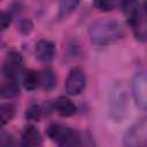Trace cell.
Instances as JSON below:
<instances>
[{
    "mask_svg": "<svg viewBox=\"0 0 147 147\" xmlns=\"http://www.w3.org/2000/svg\"><path fill=\"white\" fill-rule=\"evenodd\" d=\"M125 146H145L147 144V122L141 118L130 126L123 137Z\"/></svg>",
    "mask_w": 147,
    "mask_h": 147,
    "instance_id": "cell-4",
    "label": "cell"
},
{
    "mask_svg": "<svg viewBox=\"0 0 147 147\" xmlns=\"http://www.w3.org/2000/svg\"><path fill=\"white\" fill-rule=\"evenodd\" d=\"M25 115L29 121H39L41 117V109L38 105H32L28 108Z\"/></svg>",
    "mask_w": 147,
    "mask_h": 147,
    "instance_id": "cell-19",
    "label": "cell"
},
{
    "mask_svg": "<svg viewBox=\"0 0 147 147\" xmlns=\"http://www.w3.org/2000/svg\"><path fill=\"white\" fill-rule=\"evenodd\" d=\"M15 115V108L11 103L0 105V127L9 123Z\"/></svg>",
    "mask_w": 147,
    "mask_h": 147,
    "instance_id": "cell-17",
    "label": "cell"
},
{
    "mask_svg": "<svg viewBox=\"0 0 147 147\" xmlns=\"http://www.w3.org/2000/svg\"><path fill=\"white\" fill-rule=\"evenodd\" d=\"M124 34L122 25L111 18H100L88 29V36L94 44L107 45L121 39Z\"/></svg>",
    "mask_w": 147,
    "mask_h": 147,
    "instance_id": "cell-1",
    "label": "cell"
},
{
    "mask_svg": "<svg viewBox=\"0 0 147 147\" xmlns=\"http://www.w3.org/2000/svg\"><path fill=\"white\" fill-rule=\"evenodd\" d=\"M10 24V16L5 13V11H0V31L6 30Z\"/></svg>",
    "mask_w": 147,
    "mask_h": 147,
    "instance_id": "cell-20",
    "label": "cell"
},
{
    "mask_svg": "<svg viewBox=\"0 0 147 147\" xmlns=\"http://www.w3.org/2000/svg\"><path fill=\"white\" fill-rule=\"evenodd\" d=\"M133 32L138 39L144 40L146 37V11H145V5L141 6L140 11L134 20V22L131 24Z\"/></svg>",
    "mask_w": 147,
    "mask_h": 147,
    "instance_id": "cell-13",
    "label": "cell"
},
{
    "mask_svg": "<svg viewBox=\"0 0 147 147\" xmlns=\"http://www.w3.org/2000/svg\"><path fill=\"white\" fill-rule=\"evenodd\" d=\"M11 144V138L10 136L6 134V133H0V146H5V145H10Z\"/></svg>",
    "mask_w": 147,
    "mask_h": 147,
    "instance_id": "cell-22",
    "label": "cell"
},
{
    "mask_svg": "<svg viewBox=\"0 0 147 147\" xmlns=\"http://www.w3.org/2000/svg\"><path fill=\"white\" fill-rule=\"evenodd\" d=\"M47 134L51 140L55 141L60 146H78L80 145V137L79 134L67 126L60 124H52L48 130Z\"/></svg>",
    "mask_w": 147,
    "mask_h": 147,
    "instance_id": "cell-3",
    "label": "cell"
},
{
    "mask_svg": "<svg viewBox=\"0 0 147 147\" xmlns=\"http://www.w3.org/2000/svg\"><path fill=\"white\" fill-rule=\"evenodd\" d=\"M54 109L56 110V113L60 116L69 117L75 114L76 106L70 99H68L65 96H60L54 101Z\"/></svg>",
    "mask_w": 147,
    "mask_h": 147,
    "instance_id": "cell-12",
    "label": "cell"
},
{
    "mask_svg": "<svg viewBox=\"0 0 147 147\" xmlns=\"http://www.w3.org/2000/svg\"><path fill=\"white\" fill-rule=\"evenodd\" d=\"M36 57L42 63H49L55 55V45L46 39H41L34 47Z\"/></svg>",
    "mask_w": 147,
    "mask_h": 147,
    "instance_id": "cell-8",
    "label": "cell"
},
{
    "mask_svg": "<svg viewBox=\"0 0 147 147\" xmlns=\"http://www.w3.org/2000/svg\"><path fill=\"white\" fill-rule=\"evenodd\" d=\"M18 80H20V78L3 77V80L0 83V98L11 99V98L16 96L20 92Z\"/></svg>",
    "mask_w": 147,
    "mask_h": 147,
    "instance_id": "cell-9",
    "label": "cell"
},
{
    "mask_svg": "<svg viewBox=\"0 0 147 147\" xmlns=\"http://www.w3.org/2000/svg\"><path fill=\"white\" fill-rule=\"evenodd\" d=\"M31 28H32V24H31L29 21H23V22L21 23V25H20V30H21L23 33H29L30 30H31Z\"/></svg>",
    "mask_w": 147,
    "mask_h": 147,
    "instance_id": "cell-21",
    "label": "cell"
},
{
    "mask_svg": "<svg viewBox=\"0 0 147 147\" xmlns=\"http://www.w3.org/2000/svg\"><path fill=\"white\" fill-rule=\"evenodd\" d=\"M23 85L28 91L36 90L39 85V74L33 70H28L23 75Z\"/></svg>",
    "mask_w": 147,
    "mask_h": 147,
    "instance_id": "cell-16",
    "label": "cell"
},
{
    "mask_svg": "<svg viewBox=\"0 0 147 147\" xmlns=\"http://www.w3.org/2000/svg\"><path fill=\"white\" fill-rule=\"evenodd\" d=\"M129 109V94L126 86L122 83H115L109 91L108 96V113L111 121L118 123L122 122Z\"/></svg>",
    "mask_w": 147,
    "mask_h": 147,
    "instance_id": "cell-2",
    "label": "cell"
},
{
    "mask_svg": "<svg viewBox=\"0 0 147 147\" xmlns=\"http://www.w3.org/2000/svg\"><path fill=\"white\" fill-rule=\"evenodd\" d=\"M132 95L140 108L145 109L147 105V79L145 72H138L132 82Z\"/></svg>",
    "mask_w": 147,
    "mask_h": 147,
    "instance_id": "cell-5",
    "label": "cell"
},
{
    "mask_svg": "<svg viewBox=\"0 0 147 147\" xmlns=\"http://www.w3.org/2000/svg\"><path fill=\"white\" fill-rule=\"evenodd\" d=\"M86 84L85 75L79 69H74L69 72L65 80V92L69 95H78L83 92Z\"/></svg>",
    "mask_w": 147,
    "mask_h": 147,
    "instance_id": "cell-7",
    "label": "cell"
},
{
    "mask_svg": "<svg viewBox=\"0 0 147 147\" xmlns=\"http://www.w3.org/2000/svg\"><path fill=\"white\" fill-rule=\"evenodd\" d=\"M23 70V59L22 55L17 52H11L7 55L3 67H2V74L3 77H13V78H20V75Z\"/></svg>",
    "mask_w": 147,
    "mask_h": 147,
    "instance_id": "cell-6",
    "label": "cell"
},
{
    "mask_svg": "<svg viewBox=\"0 0 147 147\" xmlns=\"http://www.w3.org/2000/svg\"><path fill=\"white\" fill-rule=\"evenodd\" d=\"M39 85L45 91H51L56 86V76L51 69L42 70L39 72Z\"/></svg>",
    "mask_w": 147,
    "mask_h": 147,
    "instance_id": "cell-14",
    "label": "cell"
},
{
    "mask_svg": "<svg viewBox=\"0 0 147 147\" xmlns=\"http://www.w3.org/2000/svg\"><path fill=\"white\" fill-rule=\"evenodd\" d=\"M93 6L102 11H109L116 8L117 0H93Z\"/></svg>",
    "mask_w": 147,
    "mask_h": 147,
    "instance_id": "cell-18",
    "label": "cell"
},
{
    "mask_svg": "<svg viewBox=\"0 0 147 147\" xmlns=\"http://www.w3.org/2000/svg\"><path fill=\"white\" fill-rule=\"evenodd\" d=\"M79 1L80 0H60L57 17L59 18L67 17L69 14H71L77 8V6L79 5Z\"/></svg>",
    "mask_w": 147,
    "mask_h": 147,
    "instance_id": "cell-15",
    "label": "cell"
},
{
    "mask_svg": "<svg viewBox=\"0 0 147 147\" xmlns=\"http://www.w3.org/2000/svg\"><path fill=\"white\" fill-rule=\"evenodd\" d=\"M42 139L40 132L33 126V125H28L22 133V144L24 146L33 147V146H39L41 145Z\"/></svg>",
    "mask_w": 147,
    "mask_h": 147,
    "instance_id": "cell-11",
    "label": "cell"
},
{
    "mask_svg": "<svg viewBox=\"0 0 147 147\" xmlns=\"http://www.w3.org/2000/svg\"><path fill=\"white\" fill-rule=\"evenodd\" d=\"M140 8L141 7H140L138 0H121V9L130 25L137 18V16L140 11Z\"/></svg>",
    "mask_w": 147,
    "mask_h": 147,
    "instance_id": "cell-10",
    "label": "cell"
}]
</instances>
